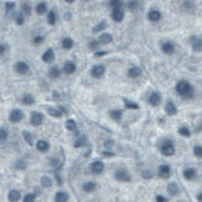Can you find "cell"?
I'll return each mask as SVG.
<instances>
[{"mask_svg": "<svg viewBox=\"0 0 202 202\" xmlns=\"http://www.w3.org/2000/svg\"><path fill=\"white\" fill-rule=\"evenodd\" d=\"M47 21H48V23H50L51 25H54V23H56V13H54V11H50V12H48Z\"/></svg>", "mask_w": 202, "mask_h": 202, "instance_id": "obj_33", "label": "cell"}, {"mask_svg": "<svg viewBox=\"0 0 202 202\" xmlns=\"http://www.w3.org/2000/svg\"><path fill=\"white\" fill-rule=\"evenodd\" d=\"M125 104L128 109H138V104L133 103V102H128V101H125Z\"/></svg>", "mask_w": 202, "mask_h": 202, "instance_id": "obj_41", "label": "cell"}, {"mask_svg": "<svg viewBox=\"0 0 202 202\" xmlns=\"http://www.w3.org/2000/svg\"><path fill=\"white\" fill-rule=\"evenodd\" d=\"M47 111H48V114L51 115V116H54V118H62V113H61L60 110L54 109V108H48Z\"/></svg>", "mask_w": 202, "mask_h": 202, "instance_id": "obj_30", "label": "cell"}, {"mask_svg": "<svg viewBox=\"0 0 202 202\" xmlns=\"http://www.w3.org/2000/svg\"><path fill=\"white\" fill-rule=\"evenodd\" d=\"M179 134L180 136H183V137H190V131L186 128V127H182V128H179Z\"/></svg>", "mask_w": 202, "mask_h": 202, "instance_id": "obj_36", "label": "cell"}, {"mask_svg": "<svg viewBox=\"0 0 202 202\" xmlns=\"http://www.w3.org/2000/svg\"><path fill=\"white\" fill-rule=\"evenodd\" d=\"M66 127H67V130L78 133V126H76V122H75L74 120H68V121L66 122Z\"/></svg>", "mask_w": 202, "mask_h": 202, "instance_id": "obj_22", "label": "cell"}, {"mask_svg": "<svg viewBox=\"0 0 202 202\" xmlns=\"http://www.w3.org/2000/svg\"><path fill=\"white\" fill-rule=\"evenodd\" d=\"M105 27H107V23H105V22H101L96 28H93V32H95V33H98V32H101L102 29H104Z\"/></svg>", "mask_w": 202, "mask_h": 202, "instance_id": "obj_37", "label": "cell"}, {"mask_svg": "<svg viewBox=\"0 0 202 202\" xmlns=\"http://www.w3.org/2000/svg\"><path fill=\"white\" fill-rule=\"evenodd\" d=\"M174 151H176V149H174V147H173V144L171 142H165L163 143V145L161 148L162 155H165V156H172L173 154H174Z\"/></svg>", "mask_w": 202, "mask_h": 202, "instance_id": "obj_2", "label": "cell"}, {"mask_svg": "<svg viewBox=\"0 0 202 202\" xmlns=\"http://www.w3.org/2000/svg\"><path fill=\"white\" fill-rule=\"evenodd\" d=\"M44 120V115L39 111H34L32 114V118H31V122L33 126H39Z\"/></svg>", "mask_w": 202, "mask_h": 202, "instance_id": "obj_4", "label": "cell"}, {"mask_svg": "<svg viewBox=\"0 0 202 202\" xmlns=\"http://www.w3.org/2000/svg\"><path fill=\"white\" fill-rule=\"evenodd\" d=\"M6 138H7V131L1 128L0 130V140H6Z\"/></svg>", "mask_w": 202, "mask_h": 202, "instance_id": "obj_43", "label": "cell"}, {"mask_svg": "<svg viewBox=\"0 0 202 202\" xmlns=\"http://www.w3.org/2000/svg\"><path fill=\"white\" fill-rule=\"evenodd\" d=\"M44 39H45L44 37H37V38H35L33 41H34V44H35V45H40V44L44 41Z\"/></svg>", "mask_w": 202, "mask_h": 202, "instance_id": "obj_46", "label": "cell"}, {"mask_svg": "<svg viewBox=\"0 0 202 202\" xmlns=\"http://www.w3.org/2000/svg\"><path fill=\"white\" fill-rule=\"evenodd\" d=\"M46 9H47V5H46V3H40L38 6H37V12L39 13V15H42V13H45V11H46Z\"/></svg>", "mask_w": 202, "mask_h": 202, "instance_id": "obj_31", "label": "cell"}, {"mask_svg": "<svg viewBox=\"0 0 202 202\" xmlns=\"http://www.w3.org/2000/svg\"><path fill=\"white\" fill-rule=\"evenodd\" d=\"M15 69L18 74H25V73H28V70H29V66H28L25 62H18V63H16Z\"/></svg>", "mask_w": 202, "mask_h": 202, "instance_id": "obj_7", "label": "cell"}, {"mask_svg": "<svg viewBox=\"0 0 202 202\" xmlns=\"http://www.w3.org/2000/svg\"><path fill=\"white\" fill-rule=\"evenodd\" d=\"M23 138L25 139V142L29 144V145H32L33 144V139H32V136H31V133L29 132H27V131H24L23 132Z\"/></svg>", "mask_w": 202, "mask_h": 202, "instance_id": "obj_35", "label": "cell"}, {"mask_svg": "<svg viewBox=\"0 0 202 202\" xmlns=\"http://www.w3.org/2000/svg\"><path fill=\"white\" fill-rule=\"evenodd\" d=\"M75 69H76V67L73 62H66L63 66V72L66 74H73L75 72Z\"/></svg>", "mask_w": 202, "mask_h": 202, "instance_id": "obj_11", "label": "cell"}, {"mask_svg": "<svg viewBox=\"0 0 202 202\" xmlns=\"http://www.w3.org/2000/svg\"><path fill=\"white\" fill-rule=\"evenodd\" d=\"M143 177L144 178H150V177H153V173H149L148 171H145V172L143 173Z\"/></svg>", "mask_w": 202, "mask_h": 202, "instance_id": "obj_49", "label": "cell"}, {"mask_svg": "<svg viewBox=\"0 0 202 202\" xmlns=\"http://www.w3.org/2000/svg\"><path fill=\"white\" fill-rule=\"evenodd\" d=\"M138 6H139V3L137 1V0H132V1H130L128 3V7L131 9V10H137L138 9Z\"/></svg>", "mask_w": 202, "mask_h": 202, "instance_id": "obj_38", "label": "cell"}, {"mask_svg": "<svg viewBox=\"0 0 202 202\" xmlns=\"http://www.w3.org/2000/svg\"><path fill=\"white\" fill-rule=\"evenodd\" d=\"M82 189H83V191H86V192H92V191H95V189H96V184H95L93 182L85 183L83 186H82Z\"/></svg>", "mask_w": 202, "mask_h": 202, "instance_id": "obj_24", "label": "cell"}, {"mask_svg": "<svg viewBox=\"0 0 202 202\" xmlns=\"http://www.w3.org/2000/svg\"><path fill=\"white\" fill-rule=\"evenodd\" d=\"M5 50H6V47L4 45H0V54H3L5 52Z\"/></svg>", "mask_w": 202, "mask_h": 202, "instance_id": "obj_52", "label": "cell"}, {"mask_svg": "<svg viewBox=\"0 0 202 202\" xmlns=\"http://www.w3.org/2000/svg\"><path fill=\"white\" fill-rule=\"evenodd\" d=\"M160 101H161V96H160L157 92H154V93H151V96H150V98H149V103H150L153 107H156V105H159Z\"/></svg>", "mask_w": 202, "mask_h": 202, "instance_id": "obj_13", "label": "cell"}, {"mask_svg": "<svg viewBox=\"0 0 202 202\" xmlns=\"http://www.w3.org/2000/svg\"><path fill=\"white\" fill-rule=\"evenodd\" d=\"M22 102H23V104H27V105H32V104L34 103V98H33V96H32V95L27 93V95H24V96H23V99H22Z\"/></svg>", "mask_w": 202, "mask_h": 202, "instance_id": "obj_27", "label": "cell"}, {"mask_svg": "<svg viewBox=\"0 0 202 202\" xmlns=\"http://www.w3.org/2000/svg\"><path fill=\"white\" fill-rule=\"evenodd\" d=\"M194 41V50L195 51H201V38H192L191 39Z\"/></svg>", "mask_w": 202, "mask_h": 202, "instance_id": "obj_32", "label": "cell"}, {"mask_svg": "<svg viewBox=\"0 0 202 202\" xmlns=\"http://www.w3.org/2000/svg\"><path fill=\"white\" fill-rule=\"evenodd\" d=\"M90 168H91V171H92L93 173H96V174H99V173H102L103 169H104V165H103V162H101V161H95V162L91 163Z\"/></svg>", "mask_w": 202, "mask_h": 202, "instance_id": "obj_6", "label": "cell"}, {"mask_svg": "<svg viewBox=\"0 0 202 202\" xmlns=\"http://www.w3.org/2000/svg\"><path fill=\"white\" fill-rule=\"evenodd\" d=\"M23 21H24V16H23L22 13H19V15L16 16V23H17V24H19V25L23 24Z\"/></svg>", "mask_w": 202, "mask_h": 202, "instance_id": "obj_45", "label": "cell"}, {"mask_svg": "<svg viewBox=\"0 0 202 202\" xmlns=\"http://www.w3.org/2000/svg\"><path fill=\"white\" fill-rule=\"evenodd\" d=\"M54 201L56 202H66V201H68V195L66 192H63V191H60V192L56 194Z\"/></svg>", "mask_w": 202, "mask_h": 202, "instance_id": "obj_19", "label": "cell"}, {"mask_svg": "<svg viewBox=\"0 0 202 202\" xmlns=\"http://www.w3.org/2000/svg\"><path fill=\"white\" fill-rule=\"evenodd\" d=\"M111 17L115 22H121L124 19V11L119 7V9H114L113 10V13H111Z\"/></svg>", "mask_w": 202, "mask_h": 202, "instance_id": "obj_9", "label": "cell"}, {"mask_svg": "<svg viewBox=\"0 0 202 202\" xmlns=\"http://www.w3.org/2000/svg\"><path fill=\"white\" fill-rule=\"evenodd\" d=\"M23 118V113L19 109H15L10 114V121L11 122H19Z\"/></svg>", "mask_w": 202, "mask_h": 202, "instance_id": "obj_5", "label": "cell"}, {"mask_svg": "<svg viewBox=\"0 0 202 202\" xmlns=\"http://www.w3.org/2000/svg\"><path fill=\"white\" fill-rule=\"evenodd\" d=\"M159 174H160V177H162V178H168L169 174H171V168H169V166H167V165L160 166V168H159Z\"/></svg>", "mask_w": 202, "mask_h": 202, "instance_id": "obj_10", "label": "cell"}, {"mask_svg": "<svg viewBox=\"0 0 202 202\" xmlns=\"http://www.w3.org/2000/svg\"><path fill=\"white\" fill-rule=\"evenodd\" d=\"M23 11L25 12V15H31V6L28 4H24L23 5Z\"/></svg>", "mask_w": 202, "mask_h": 202, "instance_id": "obj_47", "label": "cell"}, {"mask_svg": "<svg viewBox=\"0 0 202 202\" xmlns=\"http://www.w3.org/2000/svg\"><path fill=\"white\" fill-rule=\"evenodd\" d=\"M110 6L113 9H119L121 6V1L120 0H110Z\"/></svg>", "mask_w": 202, "mask_h": 202, "instance_id": "obj_39", "label": "cell"}, {"mask_svg": "<svg viewBox=\"0 0 202 202\" xmlns=\"http://www.w3.org/2000/svg\"><path fill=\"white\" fill-rule=\"evenodd\" d=\"M166 113L168 114V115H176L177 114V108H176V105L173 104V102H168L167 104H166Z\"/></svg>", "mask_w": 202, "mask_h": 202, "instance_id": "obj_16", "label": "cell"}, {"mask_svg": "<svg viewBox=\"0 0 202 202\" xmlns=\"http://www.w3.org/2000/svg\"><path fill=\"white\" fill-rule=\"evenodd\" d=\"M72 46H73V40H72V39L66 38V39L62 40V47H63V48L69 50V48H72Z\"/></svg>", "mask_w": 202, "mask_h": 202, "instance_id": "obj_29", "label": "cell"}, {"mask_svg": "<svg viewBox=\"0 0 202 202\" xmlns=\"http://www.w3.org/2000/svg\"><path fill=\"white\" fill-rule=\"evenodd\" d=\"M24 202H33V201H35V195L34 194H29V195H25L24 196V200H23Z\"/></svg>", "mask_w": 202, "mask_h": 202, "instance_id": "obj_40", "label": "cell"}, {"mask_svg": "<svg viewBox=\"0 0 202 202\" xmlns=\"http://www.w3.org/2000/svg\"><path fill=\"white\" fill-rule=\"evenodd\" d=\"M53 58H54V53H53V51H52L51 48L47 50V51L42 54V61L46 62V63H51V62L53 61Z\"/></svg>", "mask_w": 202, "mask_h": 202, "instance_id": "obj_12", "label": "cell"}, {"mask_svg": "<svg viewBox=\"0 0 202 202\" xmlns=\"http://www.w3.org/2000/svg\"><path fill=\"white\" fill-rule=\"evenodd\" d=\"M121 116H122V111L121 110H114V111L110 113V118L114 119V120H116V121H119L121 119Z\"/></svg>", "mask_w": 202, "mask_h": 202, "instance_id": "obj_28", "label": "cell"}, {"mask_svg": "<svg viewBox=\"0 0 202 202\" xmlns=\"http://www.w3.org/2000/svg\"><path fill=\"white\" fill-rule=\"evenodd\" d=\"M111 41H113V37H111L110 34H108V33H103V34L99 37V42L103 44V45H107V44H109V42H111Z\"/></svg>", "mask_w": 202, "mask_h": 202, "instance_id": "obj_17", "label": "cell"}, {"mask_svg": "<svg viewBox=\"0 0 202 202\" xmlns=\"http://www.w3.org/2000/svg\"><path fill=\"white\" fill-rule=\"evenodd\" d=\"M156 201H159V202H165V201H167V200H166L163 196H157V197H156Z\"/></svg>", "mask_w": 202, "mask_h": 202, "instance_id": "obj_51", "label": "cell"}, {"mask_svg": "<svg viewBox=\"0 0 202 202\" xmlns=\"http://www.w3.org/2000/svg\"><path fill=\"white\" fill-rule=\"evenodd\" d=\"M162 51L167 54H172L173 52H174V45H173L172 42H165L162 44Z\"/></svg>", "mask_w": 202, "mask_h": 202, "instance_id": "obj_15", "label": "cell"}, {"mask_svg": "<svg viewBox=\"0 0 202 202\" xmlns=\"http://www.w3.org/2000/svg\"><path fill=\"white\" fill-rule=\"evenodd\" d=\"M140 74H142V70H140L139 68H137V67H133V68H131V69L128 70V76L132 78V79L138 78Z\"/></svg>", "mask_w": 202, "mask_h": 202, "instance_id": "obj_21", "label": "cell"}, {"mask_svg": "<svg viewBox=\"0 0 202 202\" xmlns=\"http://www.w3.org/2000/svg\"><path fill=\"white\" fill-rule=\"evenodd\" d=\"M104 72H105V69L103 66H95L91 69V75L93 78H101V76H103Z\"/></svg>", "mask_w": 202, "mask_h": 202, "instance_id": "obj_8", "label": "cell"}, {"mask_svg": "<svg viewBox=\"0 0 202 202\" xmlns=\"http://www.w3.org/2000/svg\"><path fill=\"white\" fill-rule=\"evenodd\" d=\"M83 144H85V139H83V138H79V139L74 143V147H75V148H80V147L83 145Z\"/></svg>", "mask_w": 202, "mask_h": 202, "instance_id": "obj_44", "label": "cell"}, {"mask_svg": "<svg viewBox=\"0 0 202 202\" xmlns=\"http://www.w3.org/2000/svg\"><path fill=\"white\" fill-rule=\"evenodd\" d=\"M60 75H61V72H60V69L57 68V67H52L50 69V72H48V76L51 79H56V78H58Z\"/></svg>", "mask_w": 202, "mask_h": 202, "instance_id": "obj_25", "label": "cell"}, {"mask_svg": "<svg viewBox=\"0 0 202 202\" xmlns=\"http://www.w3.org/2000/svg\"><path fill=\"white\" fill-rule=\"evenodd\" d=\"M176 90H177V92H178L183 98H185V99H190V98H192V96H194V89H192V86H191L188 81H185V80H182V81H179V82L177 83Z\"/></svg>", "mask_w": 202, "mask_h": 202, "instance_id": "obj_1", "label": "cell"}, {"mask_svg": "<svg viewBox=\"0 0 202 202\" xmlns=\"http://www.w3.org/2000/svg\"><path fill=\"white\" fill-rule=\"evenodd\" d=\"M104 54H107V52H97L95 56H96V57H102V56H104Z\"/></svg>", "mask_w": 202, "mask_h": 202, "instance_id": "obj_53", "label": "cell"}, {"mask_svg": "<svg viewBox=\"0 0 202 202\" xmlns=\"http://www.w3.org/2000/svg\"><path fill=\"white\" fill-rule=\"evenodd\" d=\"M167 189H168V192H169V195L171 196H174V195H177L178 194V186L174 184V183H171V184H168V186H167Z\"/></svg>", "mask_w": 202, "mask_h": 202, "instance_id": "obj_26", "label": "cell"}, {"mask_svg": "<svg viewBox=\"0 0 202 202\" xmlns=\"http://www.w3.org/2000/svg\"><path fill=\"white\" fill-rule=\"evenodd\" d=\"M194 154H195L197 157H201V156H202V148H201L200 145L195 147V148H194Z\"/></svg>", "mask_w": 202, "mask_h": 202, "instance_id": "obj_42", "label": "cell"}, {"mask_svg": "<svg viewBox=\"0 0 202 202\" xmlns=\"http://www.w3.org/2000/svg\"><path fill=\"white\" fill-rule=\"evenodd\" d=\"M19 198H21L19 191H17V190H11V191L9 192V200H10V201L15 202V201H18Z\"/></svg>", "mask_w": 202, "mask_h": 202, "instance_id": "obj_23", "label": "cell"}, {"mask_svg": "<svg viewBox=\"0 0 202 202\" xmlns=\"http://www.w3.org/2000/svg\"><path fill=\"white\" fill-rule=\"evenodd\" d=\"M41 184H42V186H45V188H50V186L52 185V180H51V178H48V177H42V178H41Z\"/></svg>", "mask_w": 202, "mask_h": 202, "instance_id": "obj_34", "label": "cell"}, {"mask_svg": "<svg viewBox=\"0 0 202 202\" xmlns=\"http://www.w3.org/2000/svg\"><path fill=\"white\" fill-rule=\"evenodd\" d=\"M148 16H149V19H150L151 22H157V21L161 18V13H160L159 11H156V10L150 11Z\"/></svg>", "mask_w": 202, "mask_h": 202, "instance_id": "obj_20", "label": "cell"}, {"mask_svg": "<svg viewBox=\"0 0 202 202\" xmlns=\"http://www.w3.org/2000/svg\"><path fill=\"white\" fill-rule=\"evenodd\" d=\"M13 6H15L13 3H6V9H7V10H12Z\"/></svg>", "mask_w": 202, "mask_h": 202, "instance_id": "obj_50", "label": "cell"}, {"mask_svg": "<svg viewBox=\"0 0 202 202\" xmlns=\"http://www.w3.org/2000/svg\"><path fill=\"white\" fill-rule=\"evenodd\" d=\"M97 47H98V41L93 40V41H91V42H90V48L95 50V48H97Z\"/></svg>", "mask_w": 202, "mask_h": 202, "instance_id": "obj_48", "label": "cell"}, {"mask_svg": "<svg viewBox=\"0 0 202 202\" xmlns=\"http://www.w3.org/2000/svg\"><path fill=\"white\" fill-rule=\"evenodd\" d=\"M66 1H67V3H73L74 0H66Z\"/></svg>", "mask_w": 202, "mask_h": 202, "instance_id": "obj_55", "label": "cell"}, {"mask_svg": "<svg viewBox=\"0 0 202 202\" xmlns=\"http://www.w3.org/2000/svg\"><path fill=\"white\" fill-rule=\"evenodd\" d=\"M115 178L119 182H130L131 180V177L126 169H118L116 173H115Z\"/></svg>", "mask_w": 202, "mask_h": 202, "instance_id": "obj_3", "label": "cell"}, {"mask_svg": "<svg viewBox=\"0 0 202 202\" xmlns=\"http://www.w3.org/2000/svg\"><path fill=\"white\" fill-rule=\"evenodd\" d=\"M197 198H198V201H202V200H201V198H202V195H201V194H200V195H198V196H197Z\"/></svg>", "mask_w": 202, "mask_h": 202, "instance_id": "obj_54", "label": "cell"}, {"mask_svg": "<svg viewBox=\"0 0 202 202\" xmlns=\"http://www.w3.org/2000/svg\"><path fill=\"white\" fill-rule=\"evenodd\" d=\"M48 148H50V144H48L46 140H39V142L37 143V149H38L39 151H41V153L47 151Z\"/></svg>", "mask_w": 202, "mask_h": 202, "instance_id": "obj_14", "label": "cell"}, {"mask_svg": "<svg viewBox=\"0 0 202 202\" xmlns=\"http://www.w3.org/2000/svg\"><path fill=\"white\" fill-rule=\"evenodd\" d=\"M195 176H196V171H195L194 168H188V169L184 171V178L188 179V180L194 179Z\"/></svg>", "mask_w": 202, "mask_h": 202, "instance_id": "obj_18", "label": "cell"}]
</instances>
